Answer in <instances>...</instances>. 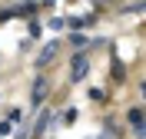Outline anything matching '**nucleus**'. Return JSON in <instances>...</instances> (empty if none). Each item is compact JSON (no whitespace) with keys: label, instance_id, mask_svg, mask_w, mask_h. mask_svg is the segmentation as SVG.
<instances>
[{"label":"nucleus","instance_id":"5","mask_svg":"<svg viewBox=\"0 0 146 139\" xmlns=\"http://www.w3.org/2000/svg\"><path fill=\"white\" fill-rule=\"evenodd\" d=\"M50 116H53V113H40V119H36V126H33V136H43V129H46V126H50Z\"/></svg>","mask_w":146,"mask_h":139},{"label":"nucleus","instance_id":"6","mask_svg":"<svg viewBox=\"0 0 146 139\" xmlns=\"http://www.w3.org/2000/svg\"><path fill=\"white\" fill-rule=\"evenodd\" d=\"M76 116H80V113L70 106V109H63V113H60V123H63V126H73V123H76Z\"/></svg>","mask_w":146,"mask_h":139},{"label":"nucleus","instance_id":"8","mask_svg":"<svg viewBox=\"0 0 146 139\" xmlns=\"http://www.w3.org/2000/svg\"><path fill=\"white\" fill-rule=\"evenodd\" d=\"M20 119H23V113H20V109H10V113H7V123H20Z\"/></svg>","mask_w":146,"mask_h":139},{"label":"nucleus","instance_id":"4","mask_svg":"<svg viewBox=\"0 0 146 139\" xmlns=\"http://www.w3.org/2000/svg\"><path fill=\"white\" fill-rule=\"evenodd\" d=\"M129 126H133V129H136V136H143V109H129Z\"/></svg>","mask_w":146,"mask_h":139},{"label":"nucleus","instance_id":"9","mask_svg":"<svg viewBox=\"0 0 146 139\" xmlns=\"http://www.w3.org/2000/svg\"><path fill=\"white\" fill-rule=\"evenodd\" d=\"M103 96H106V93H103V90H96V86L90 90V99H93V103H96V99H103Z\"/></svg>","mask_w":146,"mask_h":139},{"label":"nucleus","instance_id":"10","mask_svg":"<svg viewBox=\"0 0 146 139\" xmlns=\"http://www.w3.org/2000/svg\"><path fill=\"white\" fill-rule=\"evenodd\" d=\"M10 132V123H0V136H7Z\"/></svg>","mask_w":146,"mask_h":139},{"label":"nucleus","instance_id":"1","mask_svg":"<svg viewBox=\"0 0 146 139\" xmlns=\"http://www.w3.org/2000/svg\"><path fill=\"white\" fill-rule=\"evenodd\" d=\"M86 73H90V60L86 56H73V66H70V83H80V80H86Z\"/></svg>","mask_w":146,"mask_h":139},{"label":"nucleus","instance_id":"7","mask_svg":"<svg viewBox=\"0 0 146 139\" xmlns=\"http://www.w3.org/2000/svg\"><path fill=\"white\" fill-rule=\"evenodd\" d=\"M70 46H86V37H83L80 30H73V33H70Z\"/></svg>","mask_w":146,"mask_h":139},{"label":"nucleus","instance_id":"3","mask_svg":"<svg viewBox=\"0 0 146 139\" xmlns=\"http://www.w3.org/2000/svg\"><path fill=\"white\" fill-rule=\"evenodd\" d=\"M46 96V80L43 76H36V83H33V93H30V99H33V106H40Z\"/></svg>","mask_w":146,"mask_h":139},{"label":"nucleus","instance_id":"2","mask_svg":"<svg viewBox=\"0 0 146 139\" xmlns=\"http://www.w3.org/2000/svg\"><path fill=\"white\" fill-rule=\"evenodd\" d=\"M56 53H60V40H50V43L40 50V60H36V63H40V66L53 63V60H56Z\"/></svg>","mask_w":146,"mask_h":139},{"label":"nucleus","instance_id":"11","mask_svg":"<svg viewBox=\"0 0 146 139\" xmlns=\"http://www.w3.org/2000/svg\"><path fill=\"white\" fill-rule=\"evenodd\" d=\"M46 3H50V0H46Z\"/></svg>","mask_w":146,"mask_h":139}]
</instances>
